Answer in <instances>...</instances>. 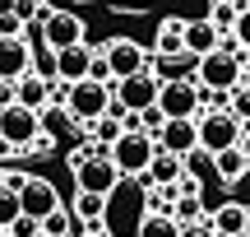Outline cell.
<instances>
[{
    "mask_svg": "<svg viewBox=\"0 0 250 237\" xmlns=\"http://www.w3.org/2000/svg\"><path fill=\"white\" fill-rule=\"evenodd\" d=\"M70 172H74V186L88 195H111L125 177L116 172V163L107 158V149H88V154H70Z\"/></svg>",
    "mask_w": 250,
    "mask_h": 237,
    "instance_id": "cell-1",
    "label": "cell"
},
{
    "mask_svg": "<svg viewBox=\"0 0 250 237\" xmlns=\"http://www.w3.org/2000/svg\"><path fill=\"white\" fill-rule=\"evenodd\" d=\"M153 154H158V140H153L148 130H121V135L111 140V149H107V158L116 163L121 177H144L148 163H153Z\"/></svg>",
    "mask_w": 250,
    "mask_h": 237,
    "instance_id": "cell-2",
    "label": "cell"
},
{
    "mask_svg": "<svg viewBox=\"0 0 250 237\" xmlns=\"http://www.w3.org/2000/svg\"><path fill=\"white\" fill-rule=\"evenodd\" d=\"M111 98H116V84L79 79V84H70V93H65V107H70V117L79 121V126H83V121L98 126V121L111 112Z\"/></svg>",
    "mask_w": 250,
    "mask_h": 237,
    "instance_id": "cell-3",
    "label": "cell"
},
{
    "mask_svg": "<svg viewBox=\"0 0 250 237\" xmlns=\"http://www.w3.org/2000/svg\"><path fill=\"white\" fill-rule=\"evenodd\" d=\"M241 70H246V56L241 51H223V47H218L213 56H204V61H199V74H195V84L204 93H232L236 84H241Z\"/></svg>",
    "mask_w": 250,
    "mask_h": 237,
    "instance_id": "cell-4",
    "label": "cell"
},
{
    "mask_svg": "<svg viewBox=\"0 0 250 237\" xmlns=\"http://www.w3.org/2000/svg\"><path fill=\"white\" fill-rule=\"evenodd\" d=\"M241 140H246V126L232 117V112L213 107V112H204V117H199V149H208V154H223V149L241 144Z\"/></svg>",
    "mask_w": 250,
    "mask_h": 237,
    "instance_id": "cell-5",
    "label": "cell"
},
{
    "mask_svg": "<svg viewBox=\"0 0 250 237\" xmlns=\"http://www.w3.org/2000/svg\"><path fill=\"white\" fill-rule=\"evenodd\" d=\"M37 112L23 107V102H9V107H0V140H5L14 154H28V149L37 144Z\"/></svg>",
    "mask_w": 250,
    "mask_h": 237,
    "instance_id": "cell-6",
    "label": "cell"
},
{
    "mask_svg": "<svg viewBox=\"0 0 250 237\" xmlns=\"http://www.w3.org/2000/svg\"><path fill=\"white\" fill-rule=\"evenodd\" d=\"M98 56L107 61L111 79H130V74H144V70H148V51H144L134 37H111Z\"/></svg>",
    "mask_w": 250,
    "mask_h": 237,
    "instance_id": "cell-7",
    "label": "cell"
},
{
    "mask_svg": "<svg viewBox=\"0 0 250 237\" xmlns=\"http://www.w3.org/2000/svg\"><path fill=\"white\" fill-rule=\"evenodd\" d=\"M83 42V19L74 9H51L42 24V47L46 51H65V47H79Z\"/></svg>",
    "mask_w": 250,
    "mask_h": 237,
    "instance_id": "cell-8",
    "label": "cell"
},
{
    "mask_svg": "<svg viewBox=\"0 0 250 237\" xmlns=\"http://www.w3.org/2000/svg\"><path fill=\"white\" fill-rule=\"evenodd\" d=\"M158 112L167 121H199V84H162Z\"/></svg>",
    "mask_w": 250,
    "mask_h": 237,
    "instance_id": "cell-9",
    "label": "cell"
},
{
    "mask_svg": "<svg viewBox=\"0 0 250 237\" xmlns=\"http://www.w3.org/2000/svg\"><path fill=\"white\" fill-rule=\"evenodd\" d=\"M158 89H162V84L153 79L148 70H144V74H130V79H116V102H121L125 112L139 117V112H148L153 102H158Z\"/></svg>",
    "mask_w": 250,
    "mask_h": 237,
    "instance_id": "cell-10",
    "label": "cell"
},
{
    "mask_svg": "<svg viewBox=\"0 0 250 237\" xmlns=\"http://www.w3.org/2000/svg\"><path fill=\"white\" fill-rule=\"evenodd\" d=\"M19 210H23V214H33V219L42 223L51 210H61V191H56L46 177H28V182L19 186Z\"/></svg>",
    "mask_w": 250,
    "mask_h": 237,
    "instance_id": "cell-11",
    "label": "cell"
},
{
    "mask_svg": "<svg viewBox=\"0 0 250 237\" xmlns=\"http://www.w3.org/2000/svg\"><path fill=\"white\" fill-rule=\"evenodd\" d=\"M37 130H42L51 144H70V140H83V135H79V121L70 117V107H65V102H46V107L37 112Z\"/></svg>",
    "mask_w": 250,
    "mask_h": 237,
    "instance_id": "cell-12",
    "label": "cell"
},
{
    "mask_svg": "<svg viewBox=\"0 0 250 237\" xmlns=\"http://www.w3.org/2000/svg\"><path fill=\"white\" fill-rule=\"evenodd\" d=\"M148 74H153L158 84H195V74H199V56H190V51L153 56V61H148Z\"/></svg>",
    "mask_w": 250,
    "mask_h": 237,
    "instance_id": "cell-13",
    "label": "cell"
},
{
    "mask_svg": "<svg viewBox=\"0 0 250 237\" xmlns=\"http://www.w3.org/2000/svg\"><path fill=\"white\" fill-rule=\"evenodd\" d=\"M153 140H158L162 154L186 158L190 149H199V121H162V130H158Z\"/></svg>",
    "mask_w": 250,
    "mask_h": 237,
    "instance_id": "cell-14",
    "label": "cell"
},
{
    "mask_svg": "<svg viewBox=\"0 0 250 237\" xmlns=\"http://www.w3.org/2000/svg\"><path fill=\"white\" fill-rule=\"evenodd\" d=\"M28 70H33V47L23 37H0V79L19 84Z\"/></svg>",
    "mask_w": 250,
    "mask_h": 237,
    "instance_id": "cell-15",
    "label": "cell"
},
{
    "mask_svg": "<svg viewBox=\"0 0 250 237\" xmlns=\"http://www.w3.org/2000/svg\"><path fill=\"white\" fill-rule=\"evenodd\" d=\"M181 37H186V51H190V56H199V61H204V56H213L218 47H223V33H218L208 19H186Z\"/></svg>",
    "mask_w": 250,
    "mask_h": 237,
    "instance_id": "cell-16",
    "label": "cell"
},
{
    "mask_svg": "<svg viewBox=\"0 0 250 237\" xmlns=\"http://www.w3.org/2000/svg\"><path fill=\"white\" fill-rule=\"evenodd\" d=\"M208 228H213L218 237H246L250 233V210L236 200H223L213 214H208Z\"/></svg>",
    "mask_w": 250,
    "mask_h": 237,
    "instance_id": "cell-17",
    "label": "cell"
},
{
    "mask_svg": "<svg viewBox=\"0 0 250 237\" xmlns=\"http://www.w3.org/2000/svg\"><path fill=\"white\" fill-rule=\"evenodd\" d=\"M88 65H93V51H88V42L56 51V74H61V84H79V79H88Z\"/></svg>",
    "mask_w": 250,
    "mask_h": 237,
    "instance_id": "cell-18",
    "label": "cell"
},
{
    "mask_svg": "<svg viewBox=\"0 0 250 237\" xmlns=\"http://www.w3.org/2000/svg\"><path fill=\"white\" fill-rule=\"evenodd\" d=\"M213 172H218V182L236 186L250 172V149L246 144H232V149H223V154H213Z\"/></svg>",
    "mask_w": 250,
    "mask_h": 237,
    "instance_id": "cell-19",
    "label": "cell"
},
{
    "mask_svg": "<svg viewBox=\"0 0 250 237\" xmlns=\"http://www.w3.org/2000/svg\"><path fill=\"white\" fill-rule=\"evenodd\" d=\"M139 182H144V186H176V182H181V158L158 149V154H153V163H148V172H144Z\"/></svg>",
    "mask_w": 250,
    "mask_h": 237,
    "instance_id": "cell-20",
    "label": "cell"
},
{
    "mask_svg": "<svg viewBox=\"0 0 250 237\" xmlns=\"http://www.w3.org/2000/svg\"><path fill=\"white\" fill-rule=\"evenodd\" d=\"M14 102H23V107H33V112H42L46 102H51V84H42L33 70L23 74V79L14 84Z\"/></svg>",
    "mask_w": 250,
    "mask_h": 237,
    "instance_id": "cell-21",
    "label": "cell"
},
{
    "mask_svg": "<svg viewBox=\"0 0 250 237\" xmlns=\"http://www.w3.org/2000/svg\"><path fill=\"white\" fill-rule=\"evenodd\" d=\"M181 28H186V19H162V28H158V37H153V56H176V51H186V37H181Z\"/></svg>",
    "mask_w": 250,
    "mask_h": 237,
    "instance_id": "cell-22",
    "label": "cell"
},
{
    "mask_svg": "<svg viewBox=\"0 0 250 237\" xmlns=\"http://www.w3.org/2000/svg\"><path fill=\"white\" fill-rule=\"evenodd\" d=\"M181 172L195 177V182H218V172H213V154H208V149H190V154L181 158Z\"/></svg>",
    "mask_w": 250,
    "mask_h": 237,
    "instance_id": "cell-23",
    "label": "cell"
},
{
    "mask_svg": "<svg viewBox=\"0 0 250 237\" xmlns=\"http://www.w3.org/2000/svg\"><path fill=\"white\" fill-rule=\"evenodd\" d=\"M139 237H181V223L171 219L167 210H153V214H144V223H139Z\"/></svg>",
    "mask_w": 250,
    "mask_h": 237,
    "instance_id": "cell-24",
    "label": "cell"
},
{
    "mask_svg": "<svg viewBox=\"0 0 250 237\" xmlns=\"http://www.w3.org/2000/svg\"><path fill=\"white\" fill-rule=\"evenodd\" d=\"M70 214H74V219H83V223H102V214H107V195L79 191V195H74V205H70Z\"/></svg>",
    "mask_w": 250,
    "mask_h": 237,
    "instance_id": "cell-25",
    "label": "cell"
},
{
    "mask_svg": "<svg viewBox=\"0 0 250 237\" xmlns=\"http://www.w3.org/2000/svg\"><path fill=\"white\" fill-rule=\"evenodd\" d=\"M46 14H51V5L46 0H14V19L19 24H46Z\"/></svg>",
    "mask_w": 250,
    "mask_h": 237,
    "instance_id": "cell-26",
    "label": "cell"
},
{
    "mask_svg": "<svg viewBox=\"0 0 250 237\" xmlns=\"http://www.w3.org/2000/svg\"><path fill=\"white\" fill-rule=\"evenodd\" d=\"M33 74H37L42 84H61V74H56V51L33 47Z\"/></svg>",
    "mask_w": 250,
    "mask_h": 237,
    "instance_id": "cell-27",
    "label": "cell"
},
{
    "mask_svg": "<svg viewBox=\"0 0 250 237\" xmlns=\"http://www.w3.org/2000/svg\"><path fill=\"white\" fill-rule=\"evenodd\" d=\"M227 112H232L241 126H250V89H246V84H236V89L227 93Z\"/></svg>",
    "mask_w": 250,
    "mask_h": 237,
    "instance_id": "cell-28",
    "label": "cell"
},
{
    "mask_svg": "<svg viewBox=\"0 0 250 237\" xmlns=\"http://www.w3.org/2000/svg\"><path fill=\"white\" fill-rule=\"evenodd\" d=\"M236 14H241V5H208V24H213L218 33H232Z\"/></svg>",
    "mask_w": 250,
    "mask_h": 237,
    "instance_id": "cell-29",
    "label": "cell"
},
{
    "mask_svg": "<svg viewBox=\"0 0 250 237\" xmlns=\"http://www.w3.org/2000/svg\"><path fill=\"white\" fill-rule=\"evenodd\" d=\"M199 210H204V205H199V195H181V200H176V214H171V219H176L181 228H186V223H204V219H199Z\"/></svg>",
    "mask_w": 250,
    "mask_h": 237,
    "instance_id": "cell-30",
    "label": "cell"
},
{
    "mask_svg": "<svg viewBox=\"0 0 250 237\" xmlns=\"http://www.w3.org/2000/svg\"><path fill=\"white\" fill-rule=\"evenodd\" d=\"M19 214H23V210H19V191H5V186H0V233H5Z\"/></svg>",
    "mask_w": 250,
    "mask_h": 237,
    "instance_id": "cell-31",
    "label": "cell"
},
{
    "mask_svg": "<svg viewBox=\"0 0 250 237\" xmlns=\"http://www.w3.org/2000/svg\"><path fill=\"white\" fill-rule=\"evenodd\" d=\"M232 42H236V51H241V56H250V9H241V14H236Z\"/></svg>",
    "mask_w": 250,
    "mask_h": 237,
    "instance_id": "cell-32",
    "label": "cell"
},
{
    "mask_svg": "<svg viewBox=\"0 0 250 237\" xmlns=\"http://www.w3.org/2000/svg\"><path fill=\"white\" fill-rule=\"evenodd\" d=\"M5 233H9V237H42V223H37L33 214H19V219L9 223Z\"/></svg>",
    "mask_w": 250,
    "mask_h": 237,
    "instance_id": "cell-33",
    "label": "cell"
},
{
    "mask_svg": "<svg viewBox=\"0 0 250 237\" xmlns=\"http://www.w3.org/2000/svg\"><path fill=\"white\" fill-rule=\"evenodd\" d=\"M181 237H218V233L208 228V219H204V223H186V228H181Z\"/></svg>",
    "mask_w": 250,
    "mask_h": 237,
    "instance_id": "cell-34",
    "label": "cell"
},
{
    "mask_svg": "<svg viewBox=\"0 0 250 237\" xmlns=\"http://www.w3.org/2000/svg\"><path fill=\"white\" fill-rule=\"evenodd\" d=\"M9 102H14V84L0 79V107H9Z\"/></svg>",
    "mask_w": 250,
    "mask_h": 237,
    "instance_id": "cell-35",
    "label": "cell"
},
{
    "mask_svg": "<svg viewBox=\"0 0 250 237\" xmlns=\"http://www.w3.org/2000/svg\"><path fill=\"white\" fill-rule=\"evenodd\" d=\"M241 84H246V89H250V56H246V70H241Z\"/></svg>",
    "mask_w": 250,
    "mask_h": 237,
    "instance_id": "cell-36",
    "label": "cell"
},
{
    "mask_svg": "<svg viewBox=\"0 0 250 237\" xmlns=\"http://www.w3.org/2000/svg\"><path fill=\"white\" fill-rule=\"evenodd\" d=\"M213 5H241V0H213Z\"/></svg>",
    "mask_w": 250,
    "mask_h": 237,
    "instance_id": "cell-37",
    "label": "cell"
},
{
    "mask_svg": "<svg viewBox=\"0 0 250 237\" xmlns=\"http://www.w3.org/2000/svg\"><path fill=\"white\" fill-rule=\"evenodd\" d=\"M241 9H250V0H241Z\"/></svg>",
    "mask_w": 250,
    "mask_h": 237,
    "instance_id": "cell-38",
    "label": "cell"
},
{
    "mask_svg": "<svg viewBox=\"0 0 250 237\" xmlns=\"http://www.w3.org/2000/svg\"><path fill=\"white\" fill-rule=\"evenodd\" d=\"M0 237H9V233H0Z\"/></svg>",
    "mask_w": 250,
    "mask_h": 237,
    "instance_id": "cell-39",
    "label": "cell"
},
{
    "mask_svg": "<svg viewBox=\"0 0 250 237\" xmlns=\"http://www.w3.org/2000/svg\"><path fill=\"white\" fill-rule=\"evenodd\" d=\"M246 237H250V233H246Z\"/></svg>",
    "mask_w": 250,
    "mask_h": 237,
    "instance_id": "cell-40",
    "label": "cell"
}]
</instances>
